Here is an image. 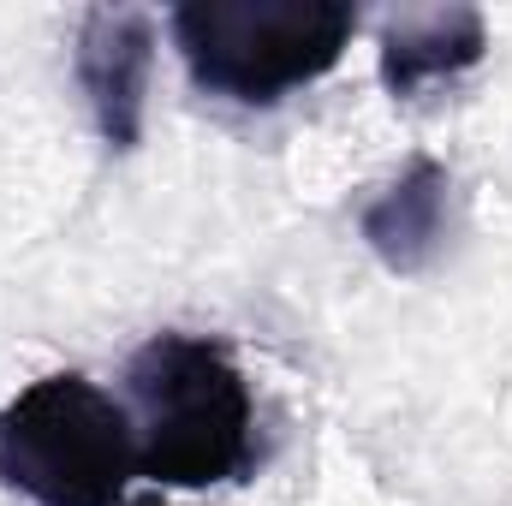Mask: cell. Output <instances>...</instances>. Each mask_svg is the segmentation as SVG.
<instances>
[{"label": "cell", "instance_id": "3957f363", "mask_svg": "<svg viewBox=\"0 0 512 506\" xmlns=\"http://www.w3.org/2000/svg\"><path fill=\"white\" fill-rule=\"evenodd\" d=\"M137 429L78 370L30 381L0 405V489L36 506H126Z\"/></svg>", "mask_w": 512, "mask_h": 506}, {"label": "cell", "instance_id": "277c9868", "mask_svg": "<svg viewBox=\"0 0 512 506\" xmlns=\"http://www.w3.org/2000/svg\"><path fill=\"white\" fill-rule=\"evenodd\" d=\"M72 72L90 102V120L114 155L143 137V96L155 72V18L143 6H90L72 36Z\"/></svg>", "mask_w": 512, "mask_h": 506}, {"label": "cell", "instance_id": "5b68a950", "mask_svg": "<svg viewBox=\"0 0 512 506\" xmlns=\"http://www.w3.org/2000/svg\"><path fill=\"white\" fill-rule=\"evenodd\" d=\"M489 54V24L477 6H405L382 24V84L393 102H423L429 90L465 78Z\"/></svg>", "mask_w": 512, "mask_h": 506}, {"label": "cell", "instance_id": "52a82bcc", "mask_svg": "<svg viewBox=\"0 0 512 506\" xmlns=\"http://www.w3.org/2000/svg\"><path fill=\"white\" fill-rule=\"evenodd\" d=\"M126 506H173V501H161V495H137V501H126Z\"/></svg>", "mask_w": 512, "mask_h": 506}, {"label": "cell", "instance_id": "6da1fadb", "mask_svg": "<svg viewBox=\"0 0 512 506\" xmlns=\"http://www.w3.org/2000/svg\"><path fill=\"white\" fill-rule=\"evenodd\" d=\"M137 405V471L167 489L251 483L268 459L256 393L233 346L215 334L161 328L126 364Z\"/></svg>", "mask_w": 512, "mask_h": 506}, {"label": "cell", "instance_id": "8992f818", "mask_svg": "<svg viewBox=\"0 0 512 506\" xmlns=\"http://www.w3.org/2000/svg\"><path fill=\"white\" fill-rule=\"evenodd\" d=\"M447 191H453V173L435 155H411L382 191L358 209V233H364L370 251L382 256V268L423 274L441 256V239H447Z\"/></svg>", "mask_w": 512, "mask_h": 506}, {"label": "cell", "instance_id": "7a4b0ae2", "mask_svg": "<svg viewBox=\"0 0 512 506\" xmlns=\"http://www.w3.org/2000/svg\"><path fill=\"white\" fill-rule=\"evenodd\" d=\"M358 24L364 12L352 0H191L167 18L191 84L256 114L328 78Z\"/></svg>", "mask_w": 512, "mask_h": 506}]
</instances>
